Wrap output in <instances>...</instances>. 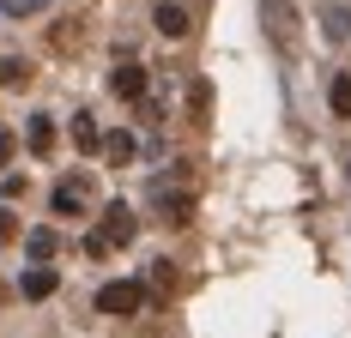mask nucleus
Listing matches in <instances>:
<instances>
[{
	"label": "nucleus",
	"instance_id": "obj_1",
	"mask_svg": "<svg viewBox=\"0 0 351 338\" xmlns=\"http://www.w3.org/2000/svg\"><path fill=\"white\" fill-rule=\"evenodd\" d=\"M134 236H140V218H134L128 205H109V211H104V224L85 236V254H91V260H104L109 248H128Z\"/></svg>",
	"mask_w": 351,
	"mask_h": 338
},
{
	"label": "nucleus",
	"instance_id": "obj_2",
	"mask_svg": "<svg viewBox=\"0 0 351 338\" xmlns=\"http://www.w3.org/2000/svg\"><path fill=\"white\" fill-rule=\"evenodd\" d=\"M140 308H145V284H134V278H115L97 290V314H109V320H128Z\"/></svg>",
	"mask_w": 351,
	"mask_h": 338
},
{
	"label": "nucleus",
	"instance_id": "obj_3",
	"mask_svg": "<svg viewBox=\"0 0 351 338\" xmlns=\"http://www.w3.org/2000/svg\"><path fill=\"white\" fill-rule=\"evenodd\" d=\"M261 25L279 49H297V0H261Z\"/></svg>",
	"mask_w": 351,
	"mask_h": 338
},
{
	"label": "nucleus",
	"instance_id": "obj_4",
	"mask_svg": "<svg viewBox=\"0 0 351 338\" xmlns=\"http://www.w3.org/2000/svg\"><path fill=\"white\" fill-rule=\"evenodd\" d=\"M55 284H61V272L49 266V260H31V272H25V284H19V290H25L31 302H49V296H55Z\"/></svg>",
	"mask_w": 351,
	"mask_h": 338
},
{
	"label": "nucleus",
	"instance_id": "obj_5",
	"mask_svg": "<svg viewBox=\"0 0 351 338\" xmlns=\"http://www.w3.org/2000/svg\"><path fill=\"white\" fill-rule=\"evenodd\" d=\"M109 91H115V97H134V103H140V97H145V67L121 61V67L109 73Z\"/></svg>",
	"mask_w": 351,
	"mask_h": 338
},
{
	"label": "nucleus",
	"instance_id": "obj_6",
	"mask_svg": "<svg viewBox=\"0 0 351 338\" xmlns=\"http://www.w3.org/2000/svg\"><path fill=\"white\" fill-rule=\"evenodd\" d=\"M31 61L25 55H0V91H31Z\"/></svg>",
	"mask_w": 351,
	"mask_h": 338
},
{
	"label": "nucleus",
	"instance_id": "obj_7",
	"mask_svg": "<svg viewBox=\"0 0 351 338\" xmlns=\"http://www.w3.org/2000/svg\"><path fill=\"white\" fill-rule=\"evenodd\" d=\"M49 205H55V218H79V211H85V181H61V187L49 194Z\"/></svg>",
	"mask_w": 351,
	"mask_h": 338
},
{
	"label": "nucleus",
	"instance_id": "obj_8",
	"mask_svg": "<svg viewBox=\"0 0 351 338\" xmlns=\"http://www.w3.org/2000/svg\"><path fill=\"white\" fill-rule=\"evenodd\" d=\"M152 25H158V36H188V12H182V6H164V0H158V12H152Z\"/></svg>",
	"mask_w": 351,
	"mask_h": 338
},
{
	"label": "nucleus",
	"instance_id": "obj_9",
	"mask_svg": "<svg viewBox=\"0 0 351 338\" xmlns=\"http://www.w3.org/2000/svg\"><path fill=\"white\" fill-rule=\"evenodd\" d=\"M73 145H79V151H104V133H97V121H91L85 109L73 115Z\"/></svg>",
	"mask_w": 351,
	"mask_h": 338
},
{
	"label": "nucleus",
	"instance_id": "obj_10",
	"mask_svg": "<svg viewBox=\"0 0 351 338\" xmlns=\"http://www.w3.org/2000/svg\"><path fill=\"white\" fill-rule=\"evenodd\" d=\"M31 151H36V157L55 151V115H31Z\"/></svg>",
	"mask_w": 351,
	"mask_h": 338
},
{
	"label": "nucleus",
	"instance_id": "obj_11",
	"mask_svg": "<svg viewBox=\"0 0 351 338\" xmlns=\"http://www.w3.org/2000/svg\"><path fill=\"white\" fill-rule=\"evenodd\" d=\"M25 254H31V260H55V254H61V236H55V230H31V236H25Z\"/></svg>",
	"mask_w": 351,
	"mask_h": 338
},
{
	"label": "nucleus",
	"instance_id": "obj_12",
	"mask_svg": "<svg viewBox=\"0 0 351 338\" xmlns=\"http://www.w3.org/2000/svg\"><path fill=\"white\" fill-rule=\"evenodd\" d=\"M327 103H333V115H351V73H333V85H327Z\"/></svg>",
	"mask_w": 351,
	"mask_h": 338
},
{
	"label": "nucleus",
	"instance_id": "obj_13",
	"mask_svg": "<svg viewBox=\"0 0 351 338\" xmlns=\"http://www.w3.org/2000/svg\"><path fill=\"white\" fill-rule=\"evenodd\" d=\"M104 151H109V164H128V157H134V133H109Z\"/></svg>",
	"mask_w": 351,
	"mask_h": 338
},
{
	"label": "nucleus",
	"instance_id": "obj_14",
	"mask_svg": "<svg viewBox=\"0 0 351 338\" xmlns=\"http://www.w3.org/2000/svg\"><path fill=\"white\" fill-rule=\"evenodd\" d=\"M43 6H49V0H0L6 18H31V12H43Z\"/></svg>",
	"mask_w": 351,
	"mask_h": 338
},
{
	"label": "nucleus",
	"instance_id": "obj_15",
	"mask_svg": "<svg viewBox=\"0 0 351 338\" xmlns=\"http://www.w3.org/2000/svg\"><path fill=\"white\" fill-rule=\"evenodd\" d=\"M19 236V224H12V211H0V242H12Z\"/></svg>",
	"mask_w": 351,
	"mask_h": 338
},
{
	"label": "nucleus",
	"instance_id": "obj_16",
	"mask_svg": "<svg viewBox=\"0 0 351 338\" xmlns=\"http://www.w3.org/2000/svg\"><path fill=\"white\" fill-rule=\"evenodd\" d=\"M6 157H12V133L0 127V169H6Z\"/></svg>",
	"mask_w": 351,
	"mask_h": 338
}]
</instances>
